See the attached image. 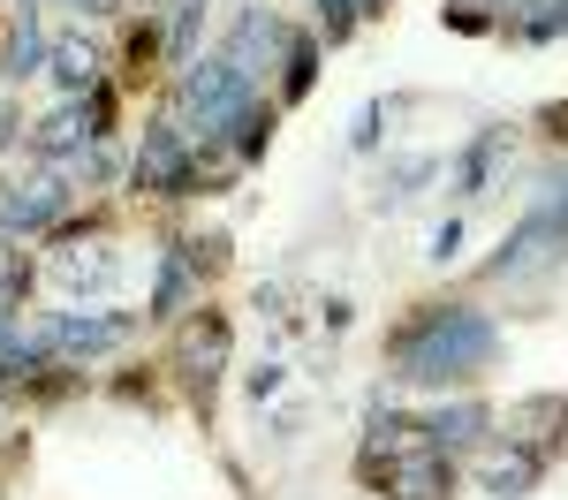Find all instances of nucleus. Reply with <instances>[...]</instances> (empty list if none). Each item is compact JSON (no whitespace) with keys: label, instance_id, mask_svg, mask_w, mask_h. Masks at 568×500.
Instances as JSON below:
<instances>
[{"label":"nucleus","instance_id":"obj_7","mask_svg":"<svg viewBox=\"0 0 568 500\" xmlns=\"http://www.w3.org/2000/svg\"><path fill=\"white\" fill-rule=\"evenodd\" d=\"M387 493L394 500H447L455 493V462H447V448L425 440L417 455H394L387 462Z\"/></svg>","mask_w":568,"mask_h":500},{"label":"nucleus","instance_id":"obj_17","mask_svg":"<svg viewBox=\"0 0 568 500\" xmlns=\"http://www.w3.org/2000/svg\"><path fill=\"white\" fill-rule=\"evenodd\" d=\"M23 280H31V273H23V251L0 235V318H16V304H23Z\"/></svg>","mask_w":568,"mask_h":500},{"label":"nucleus","instance_id":"obj_24","mask_svg":"<svg viewBox=\"0 0 568 500\" xmlns=\"http://www.w3.org/2000/svg\"><path fill=\"white\" fill-rule=\"evenodd\" d=\"M69 8H77V16H114L122 0H69Z\"/></svg>","mask_w":568,"mask_h":500},{"label":"nucleus","instance_id":"obj_20","mask_svg":"<svg viewBox=\"0 0 568 500\" xmlns=\"http://www.w3.org/2000/svg\"><path fill=\"white\" fill-rule=\"evenodd\" d=\"M455 251H463V221H439V227H433V243H425V258H439V266H447Z\"/></svg>","mask_w":568,"mask_h":500},{"label":"nucleus","instance_id":"obj_19","mask_svg":"<svg viewBox=\"0 0 568 500\" xmlns=\"http://www.w3.org/2000/svg\"><path fill=\"white\" fill-rule=\"evenodd\" d=\"M197 16H205V0H182V8H175V39H168V45H175L182 69H190V45H197Z\"/></svg>","mask_w":568,"mask_h":500},{"label":"nucleus","instance_id":"obj_14","mask_svg":"<svg viewBox=\"0 0 568 500\" xmlns=\"http://www.w3.org/2000/svg\"><path fill=\"white\" fill-rule=\"evenodd\" d=\"M45 69L61 76V91H77V99H84V91H99V53H91L84 39H61V45H53V61H45Z\"/></svg>","mask_w":568,"mask_h":500},{"label":"nucleus","instance_id":"obj_1","mask_svg":"<svg viewBox=\"0 0 568 500\" xmlns=\"http://www.w3.org/2000/svg\"><path fill=\"white\" fill-rule=\"evenodd\" d=\"M493 357H500V326L485 312H470V304H447V312H425L394 341V379H409V387H455V379H478Z\"/></svg>","mask_w":568,"mask_h":500},{"label":"nucleus","instance_id":"obj_18","mask_svg":"<svg viewBox=\"0 0 568 500\" xmlns=\"http://www.w3.org/2000/svg\"><path fill=\"white\" fill-rule=\"evenodd\" d=\"M311 69H318V45L288 39V99H304V91H311Z\"/></svg>","mask_w":568,"mask_h":500},{"label":"nucleus","instance_id":"obj_2","mask_svg":"<svg viewBox=\"0 0 568 500\" xmlns=\"http://www.w3.org/2000/svg\"><path fill=\"white\" fill-rule=\"evenodd\" d=\"M182 114H190L205 136L243 130V122L258 114V76H243L227 53H205V61L182 69Z\"/></svg>","mask_w":568,"mask_h":500},{"label":"nucleus","instance_id":"obj_15","mask_svg":"<svg viewBox=\"0 0 568 500\" xmlns=\"http://www.w3.org/2000/svg\"><path fill=\"white\" fill-rule=\"evenodd\" d=\"M45 61H53V45H45V31L31 23V8H23V23H16V45H8V69H0V76H8V84H23V76H39Z\"/></svg>","mask_w":568,"mask_h":500},{"label":"nucleus","instance_id":"obj_5","mask_svg":"<svg viewBox=\"0 0 568 500\" xmlns=\"http://www.w3.org/2000/svg\"><path fill=\"white\" fill-rule=\"evenodd\" d=\"M554 251H568V221H561V205H554V197H538V205L524 213V227H516V235H500L493 273H530V266H546Z\"/></svg>","mask_w":568,"mask_h":500},{"label":"nucleus","instance_id":"obj_10","mask_svg":"<svg viewBox=\"0 0 568 500\" xmlns=\"http://www.w3.org/2000/svg\"><path fill=\"white\" fill-rule=\"evenodd\" d=\"M273 39H281L273 16H265V8H243V23H235V39H227V61H235L243 76H258L265 53H273Z\"/></svg>","mask_w":568,"mask_h":500},{"label":"nucleus","instance_id":"obj_9","mask_svg":"<svg viewBox=\"0 0 568 500\" xmlns=\"http://www.w3.org/2000/svg\"><path fill=\"white\" fill-rule=\"evenodd\" d=\"M538 470H546V462H538V448H524V440H516V448H493L478 462V486L493 500H524L530 486H538Z\"/></svg>","mask_w":568,"mask_h":500},{"label":"nucleus","instance_id":"obj_6","mask_svg":"<svg viewBox=\"0 0 568 500\" xmlns=\"http://www.w3.org/2000/svg\"><path fill=\"white\" fill-rule=\"evenodd\" d=\"M53 357H99V349H122L136 334V318L130 312H61L53 326Z\"/></svg>","mask_w":568,"mask_h":500},{"label":"nucleus","instance_id":"obj_23","mask_svg":"<svg viewBox=\"0 0 568 500\" xmlns=\"http://www.w3.org/2000/svg\"><path fill=\"white\" fill-rule=\"evenodd\" d=\"M372 144H379V106H364V114H356V152H372Z\"/></svg>","mask_w":568,"mask_h":500},{"label":"nucleus","instance_id":"obj_4","mask_svg":"<svg viewBox=\"0 0 568 500\" xmlns=\"http://www.w3.org/2000/svg\"><path fill=\"white\" fill-rule=\"evenodd\" d=\"M69 213V182L61 175H31V182H8L0 190V235H45V227Z\"/></svg>","mask_w":568,"mask_h":500},{"label":"nucleus","instance_id":"obj_8","mask_svg":"<svg viewBox=\"0 0 568 500\" xmlns=\"http://www.w3.org/2000/svg\"><path fill=\"white\" fill-rule=\"evenodd\" d=\"M114 273H122V258H114L106 243H69V251L53 258V280H61L69 296H99V288H114Z\"/></svg>","mask_w":568,"mask_h":500},{"label":"nucleus","instance_id":"obj_12","mask_svg":"<svg viewBox=\"0 0 568 500\" xmlns=\"http://www.w3.org/2000/svg\"><path fill=\"white\" fill-rule=\"evenodd\" d=\"M433 448H463V440H478L485 432V402H455V409H433L425 425H417Z\"/></svg>","mask_w":568,"mask_h":500},{"label":"nucleus","instance_id":"obj_3","mask_svg":"<svg viewBox=\"0 0 568 500\" xmlns=\"http://www.w3.org/2000/svg\"><path fill=\"white\" fill-rule=\"evenodd\" d=\"M136 190H160V197H190V190H197V160H190L182 122H152V130H144V152H136Z\"/></svg>","mask_w":568,"mask_h":500},{"label":"nucleus","instance_id":"obj_13","mask_svg":"<svg viewBox=\"0 0 568 500\" xmlns=\"http://www.w3.org/2000/svg\"><path fill=\"white\" fill-rule=\"evenodd\" d=\"M182 364H190V379H205V387H213L220 364H227V326H220V318L190 326V341H182Z\"/></svg>","mask_w":568,"mask_h":500},{"label":"nucleus","instance_id":"obj_21","mask_svg":"<svg viewBox=\"0 0 568 500\" xmlns=\"http://www.w3.org/2000/svg\"><path fill=\"white\" fill-rule=\"evenodd\" d=\"M318 8H326V31L342 39V31H349V23L364 16V8H372V0H318Z\"/></svg>","mask_w":568,"mask_h":500},{"label":"nucleus","instance_id":"obj_22","mask_svg":"<svg viewBox=\"0 0 568 500\" xmlns=\"http://www.w3.org/2000/svg\"><path fill=\"white\" fill-rule=\"evenodd\" d=\"M433 167H439V160H402V167H394V190H387V197H409V190L433 175Z\"/></svg>","mask_w":568,"mask_h":500},{"label":"nucleus","instance_id":"obj_25","mask_svg":"<svg viewBox=\"0 0 568 500\" xmlns=\"http://www.w3.org/2000/svg\"><path fill=\"white\" fill-rule=\"evenodd\" d=\"M8 130H16V122H8V114H0V144H8Z\"/></svg>","mask_w":568,"mask_h":500},{"label":"nucleus","instance_id":"obj_16","mask_svg":"<svg viewBox=\"0 0 568 500\" xmlns=\"http://www.w3.org/2000/svg\"><path fill=\"white\" fill-rule=\"evenodd\" d=\"M182 304H190V258H168V266H160V288H152V312L175 318Z\"/></svg>","mask_w":568,"mask_h":500},{"label":"nucleus","instance_id":"obj_11","mask_svg":"<svg viewBox=\"0 0 568 500\" xmlns=\"http://www.w3.org/2000/svg\"><path fill=\"white\" fill-rule=\"evenodd\" d=\"M500 152H508V136L485 130L463 160H455V197H485V182H493V167H500Z\"/></svg>","mask_w":568,"mask_h":500}]
</instances>
